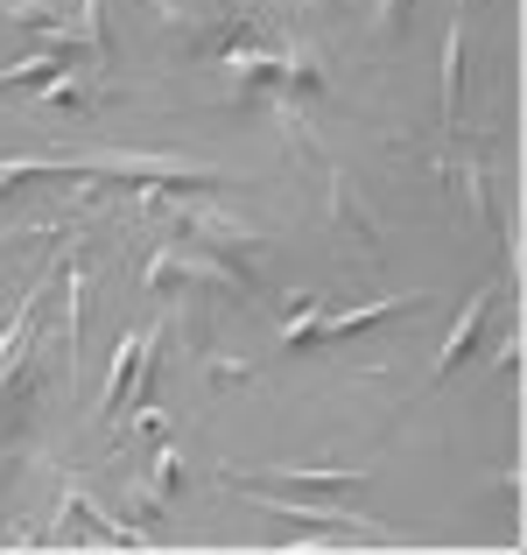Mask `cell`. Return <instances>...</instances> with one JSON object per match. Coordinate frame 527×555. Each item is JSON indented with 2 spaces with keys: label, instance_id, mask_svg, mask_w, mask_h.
Returning <instances> with one entry per match:
<instances>
[{
  "label": "cell",
  "instance_id": "1",
  "mask_svg": "<svg viewBox=\"0 0 527 555\" xmlns=\"http://www.w3.org/2000/svg\"><path fill=\"white\" fill-rule=\"evenodd\" d=\"M486 310H492V296H486V288H478V296L464 302V317H458V324H450L444 352L429 359V373H436V379H444V373H450V366H458V359H464V352H472V345H478V324H486Z\"/></svg>",
  "mask_w": 527,
  "mask_h": 555
},
{
  "label": "cell",
  "instance_id": "2",
  "mask_svg": "<svg viewBox=\"0 0 527 555\" xmlns=\"http://www.w3.org/2000/svg\"><path fill=\"white\" fill-rule=\"evenodd\" d=\"M458 50H464V28L444 36V113H458Z\"/></svg>",
  "mask_w": 527,
  "mask_h": 555
},
{
  "label": "cell",
  "instance_id": "3",
  "mask_svg": "<svg viewBox=\"0 0 527 555\" xmlns=\"http://www.w3.org/2000/svg\"><path fill=\"white\" fill-rule=\"evenodd\" d=\"M401 8L408 0H380V28H401Z\"/></svg>",
  "mask_w": 527,
  "mask_h": 555
}]
</instances>
